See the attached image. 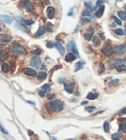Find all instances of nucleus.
Returning a JSON list of instances; mask_svg holds the SVG:
<instances>
[{
	"label": "nucleus",
	"mask_w": 126,
	"mask_h": 140,
	"mask_svg": "<svg viewBox=\"0 0 126 140\" xmlns=\"http://www.w3.org/2000/svg\"><path fill=\"white\" fill-rule=\"evenodd\" d=\"M63 103L59 100H54V101H51V102H48L47 105H46V108L47 110L50 111V110H54L56 112H59V111H62L63 110Z\"/></svg>",
	"instance_id": "1"
},
{
	"label": "nucleus",
	"mask_w": 126,
	"mask_h": 140,
	"mask_svg": "<svg viewBox=\"0 0 126 140\" xmlns=\"http://www.w3.org/2000/svg\"><path fill=\"white\" fill-rule=\"evenodd\" d=\"M11 52L14 54V55H16V56H21V55H25L26 51L23 47L19 44H14L13 46L11 47Z\"/></svg>",
	"instance_id": "2"
},
{
	"label": "nucleus",
	"mask_w": 126,
	"mask_h": 140,
	"mask_svg": "<svg viewBox=\"0 0 126 140\" xmlns=\"http://www.w3.org/2000/svg\"><path fill=\"white\" fill-rule=\"evenodd\" d=\"M113 52L117 55V56H121L123 54H125L126 52V45L125 44H122V45H119V46L114 47L113 49Z\"/></svg>",
	"instance_id": "3"
},
{
	"label": "nucleus",
	"mask_w": 126,
	"mask_h": 140,
	"mask_svg": "<svg viewBox=\"0 0 126 140\" xmlns=\"http://www.w3.org/2000/svg\"><path fill=\"white\" fill-rule=\"evenodd\" d=\"M67 49H68L69 51H72V52L74 53V55H76V57L79 56V52H78V50H77V46H76V44H75L74 41H70V42L68 43Z\"/></svg>",
	"instance_id": "4"
},
{
	"label": "nucleus",
	"mask_w": 126,
	"mask_h": 140,
	"mask_svg": "<svg viewBox=\"0 0 126 140\" xmlns=\"http://www.w3.org/2000/svg\"><path fill=\"white\" fill-rule=\"evenodd\" d=\"M30 65L34 68H39V66L41 65V60L39 57H34L32 58L30 60Z\"/></svg>",
	"instance_id": "5"
},
{
	"label": "nucleus",
	"mask_w": 126,
	"mask_h": 140,
	"mask_svg": "<svg viewBox=\"0 0 126 140\" xmlns=\"http://www.w3.org/2000/svg\"><path fill=\"white\" fill-rule=\"evenodd\" d=\"M112 53H113V50L110 48V46H105L102 48V54L104 55V56H106V57H110L112 55Z\"/></svg>",
	"instance_id": "6"
},
{
	"label": "nucleus",
	"mask_w": 126,
	"mask_h": 140,
	"mask_svg": "<svg viewBox=\"0 0 126 140\" xmlns=\"http://www.w3.org/2000/svg\"><path fill=\"white\" fill-rule=\"evenodd\" d=\"M93 34H94V29H93L92 27H89L87 30L85 31V33H84V38H85V40L90 41V40L92 39Z\"/></svg>",
	"instance_id": "7"
},
{
	"label": "nucleus",
	"mask_w": 126,
	"mask_h": 140,
	"mask_svg": "<svg viewBox=\"0 0 126 140\" xmlns=\"http://www.w3.org/2000/svg\"><path fill=\"white\" fill-rule=\"evenodd\" d=\"M22 5L25 7V9L27 10V11H29V12H31L34 10V6H33V4H32L31 2H29V1H23L22 2Z\"/></svg>",
	"instance_id": "8"
},
{
	"label": "nucleus",
	"mask_w": 126,
	"mask_h": 140,
	"mask_svg": "<svg viewBox=\"0 0 126 140\" xmlns=\"http://www.w3.org/2000/svg\"><path fill=\"white\" fill-rule=\"evenodd\" d=\"M54 13H55V10L53 7H47L46 10V14H47V17L48 19H51L54 16Z\"/></svg>",
	"instance_id": "9"
},
{
	"label": "nucleus",
	"mask_w": 126,
	"mask_h": 140,
	"mask_svg": "<svg viewBox=\"0 0 126 140\" xmlns=\"http://www.w3.org/2000/svg\"><path fill=\"white\" fill-rule=\"evenodd\" d=\"M23 72H24V74H26V75H28V76H32V77L36 76V74H37L36 71L31 69V68H24Z\"/></svg>",
	"instance_id": "10"
},
{
	"label": "nucleus",
	"mask_w": 126,
	"mask_h": 140,
	"mask_svg": "<svg viewBox=\"0 0 126 140\" xmlns=\"http://www.w3.org/2000/svg\"><path fill=\"white\" fill-rule=\"evenodd\" d=\"M55 47L57 48L58 52H59L61 55H64V53H65V48L63 47V45H62V43H61V42L57 41V42L55 43Z\"/></svg>",
	"instance_id": "11"
},
{
	"label": "nucleus",
	"mask_w": 126,
	"mask_h": 140,
	"mask_svg": "<svg viewBox=\"0 0 126 140\" xmlns=\"http://www.w3.org/2000/svg\"><path fill=\"white\" fill-rule=\"evenodd\" d=\"M74 86H75V84H74V83H71V84L65 85V91H66L67 93H73V91H74Z\"/></svg>",
	"instance_id": "12"
},
{
	"label": "nucleus",
	"mask_w": 126,
	"mask_h": 140,
	"mask_svg": "<svg viewBox=\"0 0 126 140\" xmlns=\"http://www.w3.org/2000/svg\"><path fill=\"white\" fill-rule=\"evenodd\" d=\"M2 20H3V21H4L5 23H11V22L13 21V18L7 15L2 16Z\"/></svg>",
	"instance_id": "13"
},
{
	"label": "nucleus",
	"mask_w": 126,
	"mask_h": 140,
	"mask_svg": "<svg viewBox=\"0 0 126 140\" xmlns=\"http://www.w3.org/2000/svg\"><path fill=\"white\" fill-rule=\"evenodd\" d=\"M12 40V37L11 36H9V35H1V41H2V43H8V42H10Z\"/></svg>",
	"instance_id": "14"
},
{
	"label": "nucleus",
	"mask_w": 126,
	"mask_h": 140,
	"mask_svg": "<svg viewBox=\"0 0 126 140\" xmlns=\"http://www.w3.org/2000/svg\"><path fill=\"white\" fill-rule=\"evenodd\" d=\"M75 59H76V56H75L74 54H68V55L65 57V60L68 62L75 60Z\"/></svg>",
	"instance_id": "15"
},
{
	"label": "nucleus",
	"mask_w": 126,
	"mask_h": 140,
	"mask_svg": "<svg viewBox=\"0 0 126 140\" xmlns=\"http://www.w3.org/2000/svg\"><path fill=\"white\" fill-rule=\"evenodd\" d=\"M104 9H105V7H104L103 5H102V6H100V7L98 8V11L96 12V17H97V18H101V17L103 16Z\"/></svg>",
	"instance_id": "16"
},
{
	"label": "nucleus",
	"mask_w": 126,
	"mask_h": 140,
	"mask_svg": "<svg viewBox=\"0 0 126 140\" xmlns=\"http://www.w3.org/2000/svg\"><path fill=\"white\" fill-rule=\"evenodd\" d=\"M45 31H46V28H45V27H43V26H40V27H39V29H38V31L36 32L35 36H36V37H39V36L43 35V34L45 33Z\"/></svg>",
	"instance_id": "17"
},
{
	"label": "nucleus",
	"mask_w": 126,
	"mask_h": 140,
	"mask_svg": "<svg viewBox=\"0 0 126 140\" xmlns=\"http://www.w3.org/2000/svg\"><path fill=\"white\" fill-rule=\"evenodd\" d=\"M83 65H84V62L83 61L77 62V63H76V67H75V71H79V69H82Z\"/></svg>",
	"instance_id": "18"
},
{
	"label": "nucleus",
	"mask_w": 126,
	"mask_h": 140,
	"mask_svg": "<svg viewBox=\"0 0 126 140\" xmlns=\"http://www.w3.org/2000/svg\"><path fill=\"white\" fill-rule=\"evenodd\" d=\"M88 99H96L98 97V94L97 93H89L86 96Z\"/></svg>",
	"instance_id": "19"
},
{
	"label": "nucleus",
	"mask_w": 126,
	"mask_h": 140,
	"mask_svg": "<svg viewBox=\"0 0 126 140\" xmlns=\"http://www.w3.org/2000/svg\"><path fill=\"white\" fill-rule=\"evenodd\" d=\"M2 71L5 72V73H7V72L9 71V66H8V64L5 63V62L2 63Z\"/></svg>",
	"instance_id": "20"
},
{
	"label": "nucleus",
	"mask_w": 126,
	"mask_h": 140,
	"mask_svg": "<svg viewBox=\"0 0 126 140\" xmlns=\"http://www.w3.org/2000/svg\"><path fill=\"white\" fill-rule=\"evenodd\" d=\"M46 77H47V73H46V72H40V73L38 74V79H39L40 81L44 80Z\"/></svg>",
	"instance_id": "21"
},
{
	"label": "nucleus",
	"mask_w": 126,
	"mask_h": 140,
	"mask_svg": "<svg viewBox=\"0 0 126 140\" xmlns=\"http://www.w3.org/2000/svg\"><path fill=\"white\" fill-rule=\"evenodd\" d=\"M114 33L115 34H117V35H124L126 32L122 28H117V29H115L114 30Z\"/></svg>",
	"instance_id": "22"
},
{
	"label": "nucleus",
	"mask_w": 126,
	"mask_h": 140,
	"mask_svg": "<svg viewBox=\"0 0 126 140\" xmlns=\"http://www.w3.org/2000/svg\"><path fill=\"white\" fill-rule=\"evenodd\" d=\"M92 41H93V44H94V46H99V45H100V43H101V41H100L99 37H94Z\"/></svg>",
	"instance_id": "23"
},
{
	"label": "nucleus",
	"mask_w": 126,
	"mask_h": 140,
	"mask_svg": "<svg viewBox=\"0 0 126 140\" xmlns=\"http://www.w3.org/2000/svg\"><path fill=\"white\" fill-rule=\"evenodd\" d=\"M121 138V133H113L112 140H119Z\"/></svg>",
	"instance_id": "24"
},
{
	"label": "nucleus",
	"mask_w": 126,
	"mask_h": 140,
	"mask_svg": "<svg viewBox=\"0 0 126 140\" xmlns=\"http://www.w3.org/2000/svg\"><path fill=\"white\" fill-rule=\"evenodd\" d=\"M118 16H119V18L122 20H126V15L124 12H121V11H118Z\"/></svg>",
	"instance_id": "25"
},
{
	"label": "nucleus",
	"mask_w": 126,
	"mask_h": 140,
	"mask_svg": "<svg viewBox=\"0 0 126 140\" xmlns=\"http://www.w3.org/2000/svg\"><path fill=\"white\" fill-rule=\"evenodd\" d=\"M116 70L118 72H122L125 70V66L124 65H116Z\"/></svg>",
	"instance_id": "26"
},
{
	"label": "nucleus",
	"mask_w": 126,
	"mask_h": 140,
	"mask_svg": "<svg viewBox=\"0 0 126 140\" xmlns=\"http://www.w3.org/2000/svg\"><path fill=\"white\" fill-rule=\"evenodd\" d=\"M120 129L122 131H126V120L121 123V124H120Z\"/></svg>",
	"instance_id": "27"
},
{
	"label": "nucleus",
	"mask_w": 126,
	"mask_h": 140,
	"mask_svg": "<svg viewBox=\"0 0 126 140\" xmlns=\"http://www.w3.org/2000/svg\"><path fill=\"white\" fill-rule=\"evenodd\" d=\"M42 91H44V92H49L50 91V87L48 85H44L42 87Z\"/></svg>",
	"instance_id": "28"
},
{
	"label": "nucleus",
	"mask_w": 126,
	"mask_h": 140,
	"mask_svg": "<svg viewBox=\"0 0 126 140\" xmlns=\"http://www.w3.org/2000/svg\"><path fill=\"white\" fill-rule=\"evenodd\" d=\"M104 130L106 132H109V130H110V128H109V123L108 122H105L104 123Z\"/></svg>",
	"instance_id": "29"
},
{
	"label": "nucleus",
	"mask_w": 126,
	"mask_h": 140,
	"mask_svg": "<svg viewBox=\"0 0 126 140\" xmlns=\"http://www.w3.org/2000/svg\"><path fill=\"white\" fill-rule=\"evenodd\" d=\"M84 5L85 6H87L88 8H89V10L91 9V10H93V5H92V3L91 2H84Z\"/></svg>",
	"instance_id": "30"
},
{
	"label": "nucleus",
	"mask_w": 126,
	"mask_h": 140,
	"mask_svg": "<svg viewBox=\"0 0 126 140\" xmlns=\"http://www.w3.org/2000/svg\"><path fill=\"white\" fill-rule=\"evenodd\" d=\"M41 53H42V51H41L40 49H37V50H34V51H32V54H33V55H36V56L40 55Z\"/></svg>",
	"instance_id": "31"
},
{
	"label": "nucleus",
	"mask_w": 126,
	"mask_h": 140,
	"mask_svg": "<svg viewBox=\"0 0 126 140\" xmlns=\"http://www.w3.org/2000/svg\"><path fill=\"white\" fill-rule=\"evenodd\" d=\"M51 28H52V24L51 23H47V26H46V30L48 31V32H50L51 31Z\"/></svg>",
	"instance_id": "32"
},
{
	"label": "nucleus",
	"mask_w": 126,
	"mask_h": 140,
	"mask_svg": "<svg viewBox=\"0 0 126 140\" xmlns=\"http://www.w3.org/2000/svg\"><path fill=\"white\" fill-rule=\"evenodd\" d=\"M113 20H114V21H115L116 24H121V20H119L117 17H114L113 16Z\"/></svg>",
	"instance_id": "33"
},
{
	"label": "nucleus",
	"mask_w": 126,
	"mask_h": 140,
	"mask_svg": "<svg viewBox=\"0 0 126 140\" xmlns=\"http://www.w3.org/2000/svg\"><path fill=\"white\" fill-rule=\"evenodd\" d=\"M85 110L87 111V112H92V111H94L95 110V107L94 106H88V107H86Z\"/></svg>",
	"instance_id": "34"
},
{
	"label": "nucleus",
	"mask_w": 126,
	"mask_h": 140,
	"mask_svg": "<svg viewBox=\"0 0 126 140\" xmlns=\"http://www.w3.org/2000/svg\"><path fill=\"white\" fill-rule=\"evenodd\" d=\"M124 62H126V60H117L115 61V63L120 64V65H121V64L123 65V64H124Z\"/></svg>",
	"instance_id": "35"
},
{
	"label": "nucleus",
	"mask_w": 126,
	"mask_h": 140,
	"mask_svg": "<svg viewBox=\"0 0 126 140\" xmlns=\"http://www.w3.org/2000/svg\"><path fill=\"white\" fill-rule=\"evenodd\" d=\"M82 16H83V17H85V16H87V17H92L91 14H90V12H88V11H84V12L82 13Z\"/></svg>",
	"instance_id": "36"
},
{
	"label": "nucleus",
	"mask_w": 126,
	"mask_h": 140,
	"mask_svg": "<svg viewBox=\"0 0 126 140\" xmlns=\"http://www.w3.org/2000/svg\"><path fill=\"white\" fill-rule=\"evenodd\" d=\"M47 48H49V49H50V48H52V47H53V43H52V42H47Z\"/></svg>",
	"instance_id": "37"
},
{
	"label": "nucleus",
	"mask_w": 126,
	"mask_h": 140,
	"mask_svg": "<svg viewBox=\"0 0 126 140\" xmlns=\"http://www.w3.org/2000/svg\"><path fill=\"white\" fill-rule=\"evenodd\" d=\"M104 2H105L104 0H99V1H97V4H96V5H97V7H98L99 5H101L102 3H104Z\"/></svg>",
	"instance_id": "38"
},
{
	"label": "nucleus",
	"mask_w": 126,
	"mask_h": 140,
	"mask_svg": "<svg viewBox=\"0 0 126 140\" xmlns=\"http://www.w3.org/2000/svg\"><path fill=\"white\" fill-rule=\"evenodd\" d=\"M119 114H121V115H123V114H126V107L125 108H123L120 112H119Z\"/></svg>",
	"instance_id": "39"
},
{
	"label": "nucleus",
	"mask_w": 126,
	"mask_h": 140,
	"mask_svg": "<svg viewBox=\"0 0 126 140\" xmlns=\"http://www.w3.org/2000/svg\"><path fill=\"white\" fill-rule=\"evenodd\" d=\"M25 23H26V25H28V24H32V23H34V21H33V20H26V21H25Z\"/></svg>",
	"instance_id": "40"
},
{
	"label": "nucleus",
	"mask_w": 126,
	"mask_h": 140,
	"mask_svg": "<svg viewBox=\"0 0 126 140\" xmlns=\"http://www.w3.org/2000/svg\"><path fill=\"white\" fill-rule=\"evenodd\" d=\"M81 21H82V22H89V20H86V19L82 18V19H81Z\"/></svg>",
	"instance_id": "41"
},
{
	"label": "nucleus",
	"mask_w": 126,
	"mask_h": 140,
	"mask_svg": "<svg viewBox=\"0 0 126 140\" xmlns=\"http://www.w3.org/2000/svg\"><path fill=\"white\" fill-rule=\"evenodd\" d=\"M1 130H2V132H4L5 134H8L7 130H6V129H4V127H3V126H1Z\"/></svg>",
	"instance_id": "42"
},
{
	"label": "nucleus",
	"mask_w": 126,
	"mask_h": 140,
	"mask_svg": "<svg viewBox=\"0 0 126 140\" xmlns=\"http://www.w3.org/2000/svg\"><path fill=\"white\" fill-rule=\"evenodd\" d=\"M39 94H40L41 96H44V95H45V92H44V91H40Z\"/></svg>",
	"instance_id": "43"
},
{
	"label": "nucleus",
	"mask_w": 126,
	"mask_h": 140,
	"mask_svg": "<svg viewBox=\"0 0 126 140\" xmlns=\"http://www.w3.org/2000/svg\"><path fill=\"white\" fill-rule=\"evenodd\" d=\"M16 19H17V20H18V21H24V20H23L22 18H19V17H17Z\"/></svg>",
	"instance_id": "44"
},
{
	"label": "nucleus",
	"mask_w": 126,
	"mask_h": 140,
	"mask_svg": "<svg viewBox=\"0 0 126 140\" xmlns=\"http://www.w3.org/2000/svg\"><path fill=\"white\" fill-rule=\"evenodd\" d=\"M103 71H104V65L101 64V72H103Z\"/></svg>",
	"instance_id": "45"
},
{
	"label": "nucleus",
	"mask_w": 126,
	"mask_h": 140,
	"mask_svg": "<svg viewBox=\"0 0 126 140\" xmlns=\"http://www.w3.org/2000/svg\"><path fill=\"white\" fill-rule=\"evenodd\" d=\"M85 104H87V101H83V102H81V105H85Z\"/></svg>",
	"instance_id": "46"
},
{
	"label": "nucleus",
	"mask_w": 126,
	"mask_h": 140,
	"mask_svg": "<svg viewBox=\"0 0 126 140\" xmlns=\"http://www.w3.org/2000/svg\"><path fill=\"white\" fill-rule=\"evenodd\" d=\"M28 133H29V134H30V135H32V134H33V132H32L31 130H28Z\"/></svg>",
	"instance_id": "47"
},
{
	"label": "nucleus",
	"mask_w": 126,
	"mask_h": 140,
	"mask_svg": "<svg viewBox=\"0 0 126 140\" xmlns=\"http://www.w3.org/2000/svg\"><path fill=\"white\" fill-rule=\"evenodd\" d=\"M50 140H56V139H55V138H51Z\"/></svg>",
	"instance_id": "48"
},
{
	"label": "nucleus",
	"mask_w": 126,
	"mask_h": 140,
	"mask_svg": "<svg viewBox=\"0 0 126 140\" xmlns=\"http://www.w3.org/2000/svg\"><path fill=\"white\" fill-rule=\"evenodd\" d=\"M125 15H126V7H125Z\"/></svg>",
	"instance_id": "49"
},
{
	"label": "nucleus",
	"mask_w": 126,
	"mask_h": 140,
	"mask_svg": "<svg viewBox=\"0 0 126 140\" xmlns=\"http://www.w3.org/2000/svg\"><path fill=\"white\" fill-rule=\"evenodd\" d=\"M70 140H73V139H70Z\"/></svg>",
	"instance_id": "50"
},
{
	"label": "nucleus",
	"mask_w": 126,
	"mask_h": 140,
	"mask_svg": "<svg viewBox=\"0 0 126 140\" xmlns=\"http://www.w3.org/2000/svg\"><path fill=\"white\" fill-rule=\"evenodd\" d=\"M125 140H126V137H125Z\"/></svg>",
	"instance_id": "51"
}]
</instances>
